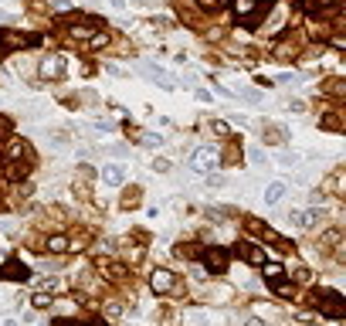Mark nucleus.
<instances>
[{"label":"nucleus","instance_id":"26","mask_svg":"<svg viewBox=\"0 0 346 326\" xmlns=\"http://www.w3.org/2000/svg\"><path fill=\"white\" fill-rule=\"evenodd\" d=\"M136 204H139V191L133 187V191H126V194H123V207H136Z\"/></svg>","mask_w":346,"mask_h":326},{"label":"nucleus","instance_id":"22","mask_svg":"<svg viewBox=\"0 0 346 326\" xmlns=\"http://www.w3.org/2000/svg\"><path fill=\"white\" fill-rule=\"evenodd\" d=\"M0 45L17 48V45H24V34H11V31H4V34H0Z\"/></svg>","mask_w":346,"mask_h":326},{"label":"nucleus","instance_id":"24","mask_svg":"<svg viewBox=\"0 0 346 326\" xmlns=\"http://www.w3.org/2000/svg\"><path fill=\"white\" fill-rule=\"evenodd\" d=\"M323 92H329V95H343V82H339V79H329V82H326V85H323Z\"/></svg>","mask_w":346,"mask_h":326},{"label":"nucleus","instance_id":"9","mask_svg":"<svg viewBox=\"0 0 346 326\" xmlns=\"http://www.w3.org/2000/svg\"><path fill=\"white\" fill-rule=\"evenodd\" d=\"M143 71H146V75H149V79H153V82H160L163 89H173V85H177V82L170 79V75H167V71H163V68H160V65H143Z\"/></svg>","mask_w":346,"mask_h":326},{"label":"nucleus","instance_id":"10","mask_svg":"<svg viewBox=\"0 0 346 326\" xmlns=\"http://www.w3.org/2000/svg\"><path fill=\"white\" fill-rule=\"evenodd\" d=\"M285 194H289V187H285L282 180H275V184H268V187H265V204L272 207V204H279Z\"/></svg>","mask_w":346,"mask_h":326},{"label":"nucleus","instance_id":"6","mask_svg":"<svg viewBox=\"0 0 346 326\" xmlns=\"http://www.w3.org/2000/svg\"><path fill=\"white\" fill-rule=\"evenodd\" d=\"M204 269L214 272V275H221V272L227 269V255H224L221 248H207V251H204Z\"/></svg>","mask_w":346,"mask_h":326},{"label":"nucleus","instance_id":"36","mask_svg":"<svg viewBox=\"0 0 346 326\" xmlns=\"http://www.w3.org/2000/svg\"><path fill=\"white\" fill-rule=\"evenodd\" d=\"M99 248H102V251H112V248H116V241H112V238H102Z\"/></svg>","mask_w":346,"mask_h":326},{"label":"nucleus","instance_id":"1","mask_svg":"<svg viewBox=\"0 0 346 326\" xmlns=\"http://www.w3.org/2000/svg\"><path fill=\"white\" fill-rule=\"evenodd\" d=\"M65 71H68V58L65 55H48L41 58V65H37V75L41 79H65Z\"/></svg>","mask_w":346,"mask_h":326},{"label":"nucleus","instance_id":"17","mask_svg":"<svg viewBox=\"0 0 346 326\" xmlns=\"http://www.w3.org/2000/svg\"><path fill=\"white\" fill-rule=\"evenodd\" d=\"M272 289H275L282 299H292V293H295V289H292V282H285V279H275V282H272Z\"/></svg>","mask_w":346,"mask_h":326},{"label":"nucleus","instance_id":"23","mask_svg":"<svg viewBox=\"0 0 346 326\" xmlns=\"http://www.w3.org/2000/svg\"><path fill=\"white\" fill-rule=\"evenodd\" d=\"M261 133L272 136V143H285V129H279V126H261Z\"/></svg>","mask_w":346,"mask_h":326},{"label":"nucleus","instance_id":"16","mask_svg":"<svg viewBox=\"0 0 346 326\" xmlns=\"http://www.w3.org/2000/svg\"><path fill=\"white\" fill-rule=\"evenodd\" d=\"M139 143H143L146 150H157V147H163L167 139H163L160 133H143V136H139Z\"/></svg>","mask_w":346,"mask_h":326},{"label":"nucleus","instance_id":"39","mask_svg":"<svg viewBox=\"0 0 346 326\" xmlns=\"http://www.w3.org/2000/svg\"><path fill=\"white\" fill-rule=\"evenodd\" d=\"M51 326H79V323H71V319H55Z\"/></svg>","mask_w":346,"mask_h":326},{"label":"nucleus","instance_id":"20","mask_svg":"<svg viewBox=\"0 0 346 326\" xmlns=\"http://www.w3.org/2000/svg\"><path fill=\"white\" fill-rule=\"evenodd\" d=\"M339 241H343V235H339L336 228H333V231H326V235L319 238V245H323V248H333V245H339Z\"/></svg>","mask_w":346,"mask_h":326},{"label":"nucleus","instance_id":"37","mask_svg":"<svg viewBox=\"0 0 346 326\" xmlns=\"http://www.w3.org/2000/svg\"><path fill=\"white\" fill-rule=\"evenodd\" d=\"M0 133H11V119H4V116H0Z\"/></svg>","mask_w":346,"mask_h":326},{"label":"nucleus","instance_id":"35","mask_svg":"<svg viewBox=\"0 0 346 326\" xmlns=\"http://www.w3.org/2000/svg\"><path fill=\"white\" fill-rule=\"evenodd\" d=\"M109 153H112V157H126L129 150H126V147H109Z\"/></svg>","mask_w":346,"mask_h":326},{"label":"nucleus","instance_id":"41","mask_svg":"<svg viewBox=\"0 0 346 326\" xmlns=\"http://www.w3.org/2000/svg\"><path fill=\"white\" fill-rule=\"evenodd\" d=\"M0 326H17V319H14V316H7V319H0Z\"/></svg>","mask_w":346,"mask_h":326},{"label":"nucleus","instance_id":"19","mask_svg":"<svg viewBox=\"0 0 346 326\" xmlns=\"http://www.w3.org/2000/svg\"><path fill=\"white\" fill-rule=\"evenodd\" d=\"M248 157H251L255 167H268V157H265V150H261V147H251V150H248Z\"/></svg>","mask_w":346,"mask_h":326},{"label":"nucleus","instance_id":"28","mask_svg":"<svg viewBox=\"0 0 346 326\" xmlns=\"http://www.w3.org/2000/svg\"><path fill=\"white\" fill-rule=\"evenodd\" d=\"M265 275H268V282H275V279H282L285 272H282V265H268L265 262Z\"/></svg>","mask_w":346,"mask_h":326},{"label":"nucleus","instance_id":"15","mask_svg":"<svg viewBox=\"0 0 346 326\" xmlns=\"http://www.w3.org/2000/svg\"><path fill=\"white\" fill-rule=\"evenodd\" d=\"M48 251H55V255L68 251V238L65 235H51V238H48Z\"/></svg>","mask_w":346,"mask_h":326},{"label":"nucleus","instance_id":"30","mask_svg":"<svg viewBox=\"0 0 346 326\" xmlns=\"http://www.w3.org/2000/svg\"><path fill=\"white\" fill-rule=\"evenodd\" d=\"M149 167L157 170V173H170V160H163V157H157V160H153V163H149Z\"/></svg>","mask_w":346,"mask_h":326},{"label":"nucleus","instance_id":"14","mask_svg":"<svg viewBox=\"0 0 346 326\" xmlns=\"http://www.w3.org/2000/svg\"><path fill=\"white\" fill-rule=\"evenodd\" d=\"M316 221H319V211H305V214H295V225H299V228H305V231H309V228H316Z\"/></svg>","mask_w":346,"mask_h":326},{"label":"nucleus","instance_id":"42","mask_svg":"<svg viewBox=\"0 0 346 326\" xmlns=\"http://www.w3.org/2000/svg\"><path fill=\"white\" fill-rule=\"evenodd\" d=\"M336 0H319V7H333Z\"/></svg>","mask_w":346,"mask_h":326},{"label":"nucleus","instance_id":"25","mask_svg":"<svg viewBox=\"0 0 346 326\" xmlns=\"http://www.w3.org/2000/svg\"><path fill=\"white\" fill-rule=\"evenodd\" d=\"M211 133L214 136H231V126L224 123V119H214V123H211Z\"/></svg>","mask_w":346,"mask_h":326},{"label":"nucleus","instance_id":"40","mask_svg":"<svg viewBox=\"0 0 346 326\" xmlns=\"http://www.w3.org/2000/svg\"><path fill=\"white\" fill-rule=\"evenodd\" d=\"M55 7H58V11H68L71 4H68V0H55Z\"/></svg>","mask_w":346,"mask_h":326},{"label":"nucleus","instance_id":"12","mask_svg":"<svg viewBox=\"0 0 346 326\" xmlns=\"http://www.w3.org/2000/svg\"><path fill=\"white\" fill-rule=\"evenodd\" d=\"M27 173H31V163H24V160H11L7 163V177L11 180H24Z\"/></svg>","mask_w":346,"mask_h":326},{"label":"nucleus","instance_id":"33","mask_svg":"<svg viewBox=\"0 0 346 326\" xmlns=\"http://www.w3.org/2000/svg\"><path fill=\"white\" fill-rule=\"evenodd\" d=\"M241 99H245V102H261V92H255V89H241Z\"/></svg>","mask_w":346,"mask_h":326},{"label":"nucleus","instance_id":"8","mask_svg":"<svg viewBox=\"0 0 346 326\" xmlns=\"http://www.w3.org/2000/svg\"><path fill=\"white\" fill-rule=\"evenodd\" d=\"M102 180H105L109 187H123L126 184V167L123 163H105V167H102Z\"/></svg>","mask_w":346,"mask_h":326},{"label":"nucleus","instance_id":"2","mask_svg":"<svg viewBox=\"0 0 346 326\" xmlns=\"http://www.w3.org/2000/svg\"><path fill=\"white\" fill-rule=\"evenodd\" d=\"M316 306L323 309L326 316H333V319H339V316L346 313V306H343V296L333 293V289H326V293H319V299H316Z\"/></svg>","mask_w":346,"mask_h":326},{"label":"nucleus","instance_id":"18","mask_svg":"<svg viewBox=\"0 0 346 326\" xmlns=\"http://www.w3.org/2000/svg\"><path fill=\"white\" fill-rule=\"evenodd\" d=\"M71 38H79V41H89V38H92V24H71Z\"/></svg>","mask_w":346,"mask_h":326},{"label":"nucleus","instance_id":"5","mask_svg":"<svg viewBox=\"0 0 346 326\" xmlns=\"http://www.w3.org/2000/svg\"><path fill=\"white\" fill-rule=\"evenodd\" d=\"M0 279H7V282H27V279H31V272H27V265H21L17 259H7L4 265H0Z\"/></svg>","mask_w":346,"mask_h":326},{"label":"nucleus","instance_id":"4","mask_svg":"<svg viewBox=\"0 0 346 326\" xmlns=\"http://www.w3.org/2000/svg\"><path fill=\"white\" fill-rule=\"evenodd\" d=\"M173 285H177V275L170 269H153V275H149V289L153 293H173Z\"/></svg>","mask_w":346,"mask_h":326},{"label":"nucleus","instance_id":"27","mask_svg":"<svg viewBox=\"0 0 346 326\" xmlns=\"http://www.w3.org/2000/svg\"><path fill=\"white\" fill-rule=\"evenodd\" d=\"M105 45H109V34H105V31H102V34H92V38H89V48H105Z\"/></svg>","mask_w":346,"mask_h":326},{"label":"nucleus","instance_id":"38","mask_svg":"<svg viewBox=\"0 0 346 326\" xmlns=\"http://www.w3.org/2000/svg\"><path fill=\"white\" fill-rule=\"evenodd\" d=\"M245 326H265V319H258V316H251V319H245Z\"/></svg>","mask_w":346,"mask_h":326},{"label":"nucleus","instance_id":"34","mask_svg":"<svg viewBox=\"0 0 346 326\" xmlns=\"http://www.w3.org/2000/svg\"><path fill=\"white\" fill-rule=\"evenodd\" d=\"M201 7H207V11H217V7H224V0H197Z\"/></svg>","mask_w":346,"mask_h":326},{"label":"nucleus","instance_id":"21","mask_svg":"<svg viewBox=\"0 0 346 326\" xmlns=\"http://www.w3.org/2000/svg\"><path fill=\"white\" fill-rule=\"evenodd\" d=\"M31 306H34V309H48V306H51V293H34Z\"/></svg>","mask_w":346,"mask_h":326},{"label":"nucleus","instance_id":"32","mask_svg":"<svg viewBox=\"0 0 346 326\" xmlns=\"http://www.w3.org/2000/svg\"><path fill=\"white\" fill-rule=\"evenodd\" d=\"M295 282H313V272L305 269V265H299V269H295Z\"/></svg>","mask_w":346,"mask_h":326},{"label":"nucleus","instance_id":"13","mask_svg":"<svg viewBox=\"0 0 346 326\" xmlns=\"http://www.w3.org/2000/svg\"><path fill=\"white\" fill-rule=\"evenodd\" d=\"M319 126H323V129H329V133H343V116H339V113H326Z\"/></svg>","mask_w":346,"mask_h":326},{"label":"nucleus","instance_id":"7","mask_svg":"<svg viewBox=\"0 0 346 326\" xmlns=\"http://www.w3.org/2000/svg\"><path fill=\"white\" fill-rule=\"evenodd\" d=\"M238 255H241L248 265H265V251H261L255 241H241V245H238Z\"/></svg>","mask_w":346,"mask_h":326},{"label":"nucleus","instance_id":"11","mask_svg":"<svg viewBox=\"0 0 346 326\" xmlns=\"http://www.w3.org/2000/svg\"><path fill=\"white\" fill-rule=\"evenodd\" d=\"M7 160H24V163H31V147H27V143H11V147H7Z\"/></svg>","mask_w":346,"mask_h":326},{"label":"nucleus","instance_id":"29","mask_svg":"<svg viewBox=\"0 0 346 326\" xmlns=\"http://www.w3.org/2000/svg\"><path fill=\"white\" fill-rule=\"evenodd\" d=\"M279 163H282V167H295V163H299V157H295V153H279Z\"/></svg>","mask_w":346,"mask_h":326},{"label":"nucleus","instance_id":"3","mask_svg":"<svg viewBox=\"0 0 346 326\" xmlns=\"http://www.w3.org/2000/svg\"><path fill=\"white\" fill-rule=\"evenodd\" d=\"M214 163H217V153H214L211 147H201V150L190 153V170H194V173H207Z\"/></svg>","mask_w":346,"mask_h":326},{"label":"nucleus","instance_id":"31","mask_svg":"<svg viewBox=\"0 0 346 326\" xmlns=\"http://www.w3.org/2000/svg\"><path fill=\"white\" fill-rule=\"evenodd\" d=\"M105 316H109V319H119V316H123V306H119V303H109V306H105Z\"/></svg>","mask_w":346,"mask_h":326}]
</instances>
